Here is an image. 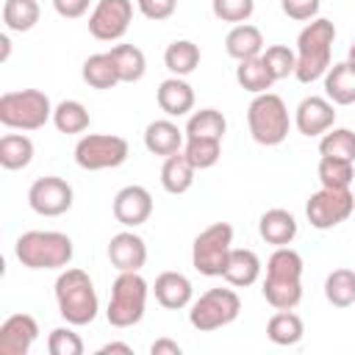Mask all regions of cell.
Returning <instances> with one entry per match:
<instances>
[{
  "mask_svg": "<svg viewBox=\"0 0 355 355\" xmlns=\"http://www.w3.org/2000/svg\"><path fill=\"white\" fill-rule=\"evenodd\" d=\"M72 327H55V330H50V336H47L50 355H83V341H80V336Z\"/></svg>",
  "mask_w": 355,
  "mask_h": 355,
  "instance_id": "42",
  "label": "cell"
},
{
  "mask_svg": "<svg viewBox=\"0 0 355 355\" xmlns=\"http://www.w3.org/2000/svg\"><path fill=\"white\" fill-rule=\"evenodd\" d=\"M33 161V141L25 133H6L0 139V166L3 169H25Z\"/></svg>",
  "mask_w": 355,
  "mask_h": 355,
  "instance_id": "31",
  "label": "cell"
},
{
  "mask_svg": "<svg viewBox=\"0 0 355 355\" xmlns=\"http://www.w3.org/2000/svg\"><path fill=\"white\" fill-rule=\"evenodd\" d=\"M136 3H139V11L147 19H155V22L169 19L175 14V8H178V0H136Z\"/></svg>",
  "mask_w": 355,
  "mask_h": 355,
  "instance_id": "44",
  "label": "cell"
},
{
  "mask_svg": "<svg viewBox=\"0 0 355 355\" xmlns=\"http://www.w3.org/2000/svg\"><path fill=\"white\" fill-rule=\"evenodd\" d=\"M164 64L172 75L186 78L200 67V47L189 39H178L164 50Z\"/></svg>",
  "mask_w": 355,
  "mask_h": 355,
  "instance_id": "30",
  "label": "cell"
},
{
  "mask_svg": "<svg viewBox=\"0 0 355 355\" xmlns=\"http://www.w3.org/2000/svg\"><path fill=\"white\" fill-rule=\"evenodd\" d=\"M239 311H241V300L233 288H208L205 294H200L191 302L189 322L200 333H214V330L236 322Z\"/></svg>",
  "mask_w": 355,
  "mask_h": 355,
  "instance_id": "8",
  "label": "cell"
},
{
  "mask_svg": "<svg viewBox=\"0 0 355 355\" xmlns=\"http://www.w3.org/2000/svg\"><path fill=\"white\" fill-rule=\"evenodd\" d=\"M211 11L222 22H247L255 11V0H211Z\"/></svg>",
  "mask_w": 355,
  "mask_h": 355,
  "instance_id": "41",
  "label": "cell"
},
{
  "mask_svg": "<svg viewBox=\"0 0 355 355\" xmlns=\"http://www.w3.org/2000/svg\"><path fill=\"white\" fill-rule=\"evenodd\" d=\"M72 186L64 178L55 175H44L36 178L28 189V205L31 211H36L39 216H61L72 208Z\"/></svg>",
  "mask_w": 355,
  "mask_h": 355,
  "instance_id": "12",
  "label": "cell"
},
{
  "mask_svg": "<svg viewBox=\"0 0 355 355\" xmlns=\"http://www.w3.org/2000/svg\"><path fill=\"white\" fill-rule=\"evenodd\" d=\"M53 119L50 97L39 89L6 92L0 97V125L11 130H39Z\"/></svg>",
  "mask_w": 355,
  "mask_h": 355,
  "instance_id": "6",
  "label": "cell"
},
{
  "mask_svg": "<svg viewBox=\"0 0 355 355\" xmlns=\"http://www.w3.org/2000/svg\"><path fill=\"white\" fill-rule=\"evenodd\" d=\"M319 180L324 189H349L355 180V164L341 158H319Z\"/></svg>",
  "mask_w": 355,
  "mask_h": 355,
  "instance_id": "38",
  "label": "cell"
},
{
  "mask_svg": "<svg viewBox=\"0 0 355 355\" xmlns=\"http://www.w3.org/2000/svg\"><path fill=\"white\" fill-rule=\"evenodd\" d=\"M302 333H305L302 319L294 311H277L266 322V336L277 347H294V344H300Z\"/></svg>",
  "mask_w": 355,
  "mask_h": 355,
  "instance_id": "26",
  "label": "cell"
},
{
  "mask_svg": "<svg viewBox=\"0 0 355 355\" xmlns=\"http://www.w3.org/2000/svg\"><path fill=\"white\" fill-rule=\"evenodd\" d=\"M266 277L302 280V255L291 247H277L266 261Z\"/></svg>",
  "mask_w": 355,
  "mask_h": 355,
  "instance_id": "36",
  "label": "cell"
},
{
  "mask_svg": "<svg viewBox=\"0 0 355 355\" xmlns=\"http://www.w3.org/2000/svg\"><path fill=\"white\" fill-rule=\"evenodd\" d=\"M153 294H155L158 305H164L166 311H180V308L191 305L194 286L180 272H161L153 283Z\"/></svg>",
  "mask_w": 355,
  "mask_h": 355,
  "instance_id": "17",
  "label": "cell"
},
{
  "mask_svg": "<svg viewBox=\"0 0 355 355\" xmlns=\"http://www.w3.org/2000/svg\"><path fill=\"white\" fill-rule=\"evenodd\" d=\"M128 141L114 133H89L75 144V164L86 172L116 169L128 161Z\"/></svg>",
  "mask_w": 355,
  "mask_h": 355,
  "instance_id": "9",
  "label": "cell"
},
{
  "mask_svg": "<svg viewBox=\"0 0 355 355\" xmlns=\"http://www.w3.org/2000/svg\"><path fill=\"white\" fill-rule=\"evenodd\" d=\"M39 3L36 0H6L3 6V22L8 31L25 33L39 22Z\"/></svg>",
  "mask_w": 355,
  "mask_h": 355,
  "instance_id": "35",
  "label": "cell"
},
{
  "mask_svg": "<svg viewBox=\"0 0 355 355\" xmlns=\"http://www.w3.org/2000/svg\"><path fill=\"white\" fill-rule=\"evenodd\" d=\"M133 19L130 0H97L94 11L89 14V33L100 42H116L128 33Z\"/></svg>",
  "mask_w": 355,
  "mask_h": 355,
  "instance_id": "11",
  "label": "cell"
},
{
  "mask_svg": "<svg viewBox=\"0 0 355 355\" xmlns=\"http://www.w3.org/2000/svg\"><path fill=\"white\" fill-rule=\"evenodd\" d=\"M230 250H233V227L227 222H214L202 233H197L191 244V263L205 277H222Z\"/></svg>",
  "mask_w": 355,
  "mask_h": 355,
  "instance_id": "7",
  "label": "cell"
},
{
  "mask_svg": "<svg viewBox=\"0 0 355 355\" xmlns=\"http://www.w3.org/2000/svg\"><path fill=\"white\" fill-rule=\"evenodd\" d=\"M108 261L116 272H139L147 263V244L139 233L122 230L108 241Z\"/></svg>",
  "mask_w": 355,
  "mask_h": 355,
  "instance_id": "16",
  "label": "cell"
},
{
  "mask_svg": "<svg viewBox=\"0 0 355 355\" xmlns=\"http://www.w3.org/2000/svg\"><path fill=\"white\" fill-rule=\"evenodd\" d=\"M194 164L186 158V153H172L164 158V166H161V186L164 191L169 194H186L194 183Z\"/></svg>",
  "mask_w": 355,
  "mask_h": 355,
  "instance_id": "24",
  "label": "cell"
},
{
  "mask_svg": "<svg viewBox=\"0 0 355 355\" xmlns=\"http://www.w3.org/2000/svg\"><path fill=\"white\" fill-rule=\"evenodd\" d=\"M186 144V130H180L172 119H155L144 128V147L153 155H172L180 153Z\"/></svg>",
  "mask_w": 355,
  "mask_h": 355,
  "instance_id": "19",
  "label": "cell"
},
{
  "mask_svg": "<svg viewBox=\"0 0 355 355\" xmlns=\"http://www.w3.org/2000/svg\"><path fill=\"white\" fill-rule=\"evenodd\" d=\"M324 94L333 105H352L355 103V67L349 61L333 64L324 72Z\"/></svg>",
  "mask_w": 355,
  "mask_h": 355,
  "instance_id": "23",
  "label": "cell"
},
{
  "mask_svg": "<svg viewBox=\"0 0 355 355\" xmlns=\"http://www.w3.org/2000/svg\"><path fill=\"white\" fill-rule=\"evenodd\" d=\"M225 50L230 58L236 61H247V58H258L263 53V33L255 25H233L225 36Z\"/></svg>",
  "mask_w": 355,
  "mask_h": 355,
  "instance_id": "22",
  "label": "cell"
},
{
  "mask_svg": "<svg viewBox=\"0 0 355 355\" xmlns=\"http://www.w3.org/2000/svg\"><path fill=\"white\" fill-rule=\"evenodd\" d=\"M227 130V119L216 108H200L186 122V139H219Z\"/></svg>",
  "mask_w": 355,
  "mask_h": 355,
  "instance_id": "29",
  "label": "cell"
},
{
  "mask_svg": "<svg viewBox=\"0 0 355 355\" xmlns=\"http://www.w3.org/2000/svg\"><path fill=\"white\" fill-rule=\"evenodd\" d=\"M36 338V319L31 313H14L0 324V355H28Z\"/></svg>",
  "mask_w": 355,
  "mask_h": 355,
  "instance_id": "14",
  "label": "cell"
},
{
  "mask_svg": "<svg viewBox=\"0 0 355 355\" xmlns=\"http://www.w3.org/2000/svg\"><path fill=\"white\" fill-rule=\"evenodd\" d=\"M236 80H239V86H241L244 92H250V94H263V92H269L272 83H275V78H272V72H269V67L263 64L261 55H258V58L239 61V67H236Z\"/></svg>",
  "mask_w": 355,
  "mask_h": 355,
  "instance_id": "32",
  "label": "cell"
},
{
  "mask_svg": "<svg viewBox=\"0 0 355 355\" xmlns=\"http://www.w3.org/2000/svg\"><path fill=\"white\" fill-rule=\"evenodd\" d=\"M247 125H250V136L263 144V147H277L286 141L288 136V108L283 103V97L263 92L255 94L252 103L247 105Z\"/></svg>",
  "mask_w": 355,
  "mask_h": 355,
  "instance_id": "5",
  "label": "cell"
},
{
  "mask_svg": "<svg viewBox=\"0 0 355 355\" xmlns=\"http://www.w3.org/2000/svg\"><path fill=\"white\" fill-rule=\"evenodd\" d=\"M111 352H122V355H133L130 344H122V341H111V344H103L97 349V355H111Z\"/></svg>",
  "mask_w": 355,
  "mask_h": 355,
  "instance_id": "47",
  "label": "cell"
},
{
  "mask_svg": "<svg viewBox=\"0 0 355 355\" xmlns=\"http://www.w3.org/2000/svg\"><path fill=\"white\" fill-rule=\"evenodd\" d=\"M53 8L64 19H78L89 11V0H53Z\"/></svg>",
  "mask_w": 355,
  "mask_h": 355,
  "instance_id": "45",
  "label": "cell"
},
{
  "mask_svg": "<svg viewBox=\"0 0 355 355\" xmlns=\"http://www.w3.org/2000/svg\"><path fill=\"white\" fill-rule=\"evenodd\" d=\"M53 125L58 128V133H67V136L83 133L89 128V111L78 100H61L53 108Z\"/></svg>",
  "mask_w": 355,
  "mask_h": 355,
  "instance_id": "33",
  "label": "cell"
},
{
  "mask_svg": "<svg viewBox=\"0 0 355 355\" xmlns=\"http://www.w3.org/2000/svg\"><path fill=\"white\" fill-rule=\"evenodd\" d=\"M355 211V197L349 189H319L308 197L305 205V216L311 222V227L316 230H330L336 225H341L344 219H349V214Z\"/></svg>",
  "mask_w": 355,
  "mask_h": 355,
  "instance_id": "10",
  "label": "cell"
},
{
  "mask_svg": "<svg viewBox=\"0 0 355 355\" xmlns=\"http://www.w3.org/2000/svg\"><path fill=\"white\" fill-rule=\"evenodd\" d=\"M261 58H263V64L269 67V72H272L275 80H283V78H288V75L297 72V53H294L291 47H286V44H272V47H266V50L261 53Z\"/></svg>",
  "mask_w": 355,
  "mask_h": 355,
  "instance_id": "40",
  "label": "cell"
},
{
  "mask_svg": "<svg viewBox=\"0 0 355 355\" xmlns=\"http://www.w3.org/2000/svg\"><path fill=\"white\" fill-rule=\"evenodd\" d=\"M319 155L355 164V133L349 128H330L319 141Z\"/></svg>",
  "mask_w": 355,
  "mask_h": 355,
  "instance_id": "37",
  "label": "cell"
},
{
  "mask_svg": "<svg viewBox=\"0 0 355 355\" xmlns=\"http://www.w3.org/2000/svg\"><path fill=\"white\" fill-rule=\"evenodd\" d=\"M155 100H158V108L166 116H186L194 108V89L183 78L172 75V78H166V80L158 83Z\"/></svg>",
  "mask_w": 355,
  "mask_h": 355,
  "instance_id": "18",
  "label": "cell"
},
{
  "mask_svg": "<svg viewBox=\"0 0 355 355\" xmlns=\"http://www.w3.org/2000/svg\"><path fill=\"white\" fill-rule=\"evenodd\" d=\"M263 300L275 311H294L302 300V280H280V277H263Z\"/></svg>",
  "mask_w": 355,
  "mask_h": 355,
  "instance_id": "25",
  "label": "cell"
},
{
  "mask_svg": "<svg viewBox=\"0 0 355 355\" xmlns=\"http://www.w3.org/2000/svg\"><path fill=\"white\" fill-rule=\"evenodd\" d=\"M222 277L233 288H247V286H252L261 277V258L252 250H236L233 247L230 255H227V263H225Z\"/></svg>",
  "mask_w": 355,
  "mask_h": 355,
  "instance_id": "21",
  "label": "cell"
},
{
  "mask_svg": "<svg viewBox=\"0 0 355 355\" xmlns=\"http://www.w3.org/2000/svg\"><path fill=\"white\" fill-rule=\"evenodd\" d=\"M0 44H3V55H0V61H8V53H11V39H8V33L0 36Z\"/></svg>",
  "mask_w": 355,
  "mask_h": 355,
  "instance_id": "48",
  "label": "cell"
},
{
  "mask_svg": "<svg viewBox=\"0 0 355 355\" xmlns=\"http://www.w3.org/2000/svg\"><path fill=\"white\" fill-rule=\"evenodd\" d=\"M114 219L125 227H139L150 219L153 214V194L144 189V186H125L114 194Z\"/></svg>",
  "mask_w": 355,
  "mask_h": 355,
  "instance_id": "13",
  "label": "cell"
},
{
  "mask_svg": "<svg viewBox=\"0 0 355 355\" xmlns=\"http://www.w3.org/2000/svg\"><path fill=\"white\" fill-rule=\"evenodd\" d=\"M324 297L336 308L355 305V272L352 269H333L324 280Z\"/></svg>",
  "mask_w": 355,
  "mask_h": 355,
  "instance_id": "34",
  "label": "cell"
},
{
  "mask_svg": "<svg viewBox=\"0 0 355 355\" xmlns=\"http://www.w3.org/2000/svg\"><path fill=\"white\" fill-rule=\"evenodd\" d=\"M258 233L266 244L275 247H288L297 236V219L294 214H288L286 208H269L261 219H258Z\"/></svg>",
  "mask_w": 355,
  "mask_h": 355,
  "instance_id": "20",
  "label": "cell"
},
{
  "mask_svg": "<svg viewBox=\"0 0 355 355\" xmlns=\"http://www.w3.org/2000/svg\"><path fill=\"white\" fill-rule=\"evenodd\" d=\"M180 352H183L180 344L172 341V338H158V341H153V347H150V355H180Z\"/></svg>",
  "mask_w": 355,
  "mask_h": 355,
  "instance_id": "46",
  "label": "cell"
},
{
  "mask_svg": "<svg viewBox=\"0 0 355 355\" xmlns=\"http://www.w3.org/2000/svg\"><path fill=\"white\" fill-rule=\"evenodd\" d=\"M336 122V111H333V103L327 97H305L300 100L297 111H294V125L302 136H324Z\"/></svg>",
  "mask_w": 355,
  "mask_h": 355,
  "instance_id": "15",
  "label": "cell"
},
{
  "mask_svg": "<svg viewBox=\"0 0 355 355\" xmlns=\"http://www.w3.org/2000/svg\"><path fill=\"white\" fill-rule=\"evenodd\" d=\"M150 286L139 272H119L111 286V300L105 308V319L111 327H133L141 322L147 308Z\"/></svg>",
  "mask_w": 355,
  "mask_h": 355,
  "instance_id": "4",
  "label": "cell"
},
{
  "mask_svg": "<svg viewBox=\"0 0 355 355\" xmlns=\"http://www.w3.org/2000/svg\"><path fill=\"white\" fill-rule=\"evenodd\" d=\"M183 153L194 164V169H211L222 158V141L219 139H186Z\"/></svg>",
  "mask_w": 355,
  "mask_h": 355,
  "instance_id": "39",
  "label": "cell"
},
{
  "mask_svg": "<svg viewBox=\"0 0 355 355\" xmlns=\"http://www.w3.org/2000/svg\"><path fill=\"white\" fill-rule=\"evenodd\" d=\"M14 255L25 269H64V266H69L75 247L67 233L28 230L17 239Z\"/></svg>",
  "mask_w": 355,
  "mask_h": 355,
  "instance_id": "2",
  "label": "cell"
},
{
  "mask_svg": "<svg viewBox=\"0 0 355 355\" xmlns=\"http://www.w3.org/2000/svg\"><path fill=\"white\" fill-rule=\"evenodd\" d=\"M108 55L114 58L122 83H136V80L144 78V72H147V58H144V53H141L136 44H116V47L108 50Z\"/></svg>",
  "mask_w": 355,
  "mask_h": 355,
  "instance_id": "27",
  "label": "cell"
},
{
  "mask_svg": "<svg viewBox=\"0 0 355 355\" xmlns=\"http://www.w3.org/2000/svg\"><path fill=\"white\" fill-rule=\"evenodd\" d=\"M336 42V25L324 17L311 19L297 36V72L300 83H313L330 69V53Z\"/></svg>",
  "mask_w": 355,
  "mask_h": 355,
  "instance_id": "1",
  "label": "cell"
},
{
  "mask_svg": "<svg viewBox=\"0 0 355 355\" xmlns=\"http://www.w3.org/2000/svg\"><path fill=\"white\" fill-rule=\"evenodd\" d=\"M319 6H322V0H280L283 14H286V17H291V19H297V22L316 19Z\"/></svg>",
  "mask_w": 355,
  "mask_h": 355,
  "instance_id": "43",
  "label": "cell"
},
{
  "mask_svg": "<svg viewBox=\"0 0 355 355\" xmlns=\"http://www.w3.org/2000/svg\"><path fill=\"white\" fill-rule=\"evenodd\" d=\"M55 305L58 313L67 319V324L83 327L94 322L100 302L92 277L83 269H64L55 277Z\"/></svg>",
  "mask_w": 355,
  "mask_h": 355,
  "instance_id": "3",
  "label": "cell"
},
{
  "mask_svg": "<svg viewBox=\"0 0 355 355\" xmlns=\"http://www.w3.org/2000/svg\"><path fill=\"white\" fill-rule=\"evenodd\" d=\"M352 47H355V42H352Z\"/></svg>",
  "mask_w": 355,
  "mask_h": 355,
  "instance_id": "49",
  "label": "cell"
},
{
  "mask_svg": "<svg viewBox=\"0 0 355 355\" xmlns=\"http://www.w3.org/2000/svg\"><path fill=\"white\" fill-rule=\"evenodd\" d=\"M83 80L92 86V89H114L119 80V72H116V64L108 53H94L83 61V69H80Z\"/></svg>",
  "mask_w": 355,
  "mask_h": 355,
  "instance_id": "28",
  "label": "cell"
}]
</instances>
